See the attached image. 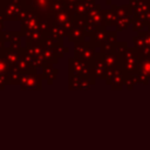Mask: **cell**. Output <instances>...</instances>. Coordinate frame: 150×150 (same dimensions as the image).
Returning <instances> with one entry per match:
<instances>
[{
    "instance_id": "cell-10",
    "label": "cell",
    "mask_w": 150,
    "mask_h": 150,
    "mask_svg": "<svg viewBox=\"0 0 150 150\" xmlns=\"http://www.w3.org/2000/svg\"><path fill=\"white\" fill-rule=\"evenodd\" d=\"M42 69V77L45 79V80H47V82H48V84H52L53 82H54V80H56L57 79V73H59V70H57V68L54 66V64H48V63H46V64H43V67L41 68Z\"/></svg>"
},
{
    "instance_id": "cell-11",
    "label": "cell",
    "mask_w": 150,
    "mask_h": 150,
    "mask_svg": "<svg viewBox=\"0 0 150 150\" xmlns=\"http://www.w3.org/2000/svg\"><path fill=\"white\" fill-rule=\"evenodd\" d=\"M49 35H50L53 39L57 40V41H63V39L67 38V32H66V29H64L62 26H60V25H57V23H54V26H53V28H52Z\"/></svg>"
},
{
    "instance_id": "cell-3",
    "label": "cell",
    "mask_w": 150,
    "mask_h": 150,
    "mask_svg": "<svg viewBox=\"0 0 150 150\" xmlns=\"http://www.w3.org/2000/svg\"><path fill=\"white\" fill-rule=\"evenodd\" d=\"M34 30H39V14L29 8L28 13L21 21L20 33H21L22 38H26L29 33H32Z\"/></svg>"
},
{
    "instance_id": "cell-16",
    "label": "cell",
    "mask_w": 150,
    "mask_h": 150,
    "mask_svg": "<svg viewBox=\"0 0 150 150\" xmlns=\"http://www.w3.org/2000/svg\"><path fill=\"white\" fill-rule=\"evenodd\" d=\"M6 49V42H5V40L2 39V36L0 35V55L2 54V52Z\"/></svg>"
},
{
    "instance_id": "cell-8",
    "label": "cell",
    "mask_w": 150,
    "mask_h": 150,
    "mask_svg": "<svg viewBox=\"0 0 150 150\" xmlns=\"http://www.w3.org/2000/svg\"><path fill=\"white\" fill-rule=\"evenodd\" d=\"M15 67L19 69V71H21L22 74H30V73H35L36 69L33 67L32 61L29 60V57L26 55V50L23 47V53L20 57V60L18 61V63L15 64Z\"/></svg>"
},
{
    "instance_id": "cell-7",
    "label": "cell",
    "mask_w": 150,
    "mask_h": 150,
    "mask_svg": "<svg viewBox=\"0 0 150 150\" xmlns=\"http://www.w3.org/2000/svg\"><path fill=\"white\" fill-rule=\"evenodd\" d=\"M22 53H23V47L21 49H13L11 47H6V49L2 52L0 57L4 59L9 64V67H13V66H15L18 63V61L20 60Z\"/></svg>"
},
{
    "instance_id": "cell-18",
    "label": "cell",
    "mask_w": 150,
    "mask_h": 150,
    "mask_svg": "<svg viewBox=\"0 0 150 150\" xmlns=\"http://www.w3.org/2000/svg\"><path fill=\"white\" fill-rule=\"evenodd\" d=\"M77 1H80V0H67L66 4H67V5H75Z\"/></svg>"
},
{
    "instance_id": "cell-20",
    "label": "cell",
    "mask_w": 150,
    "mask_h": 150,
    "mask_svg": "<svg viewBox=\"0 0 150 150\" xmlns=\"http://www.w3.org/2000/svg\"><path fill=\"white\" fill-rule=\"evenodd\" d=\"M55 1H62V2H66L67 0H55Z\"/></svg>"
},
{
    "instance_id": "cell-15",
    "label": "cell",
    "mask_w": 150,
    "mask_h": 150,
    "mask_svg": "<svg viewBox=\"0 0 150 150\" xmlns=\"http://www.w3.org/2000/svg\"><path fill=\"white\" fill-rule=\"evenodd\" d=\"M43 60H45V64L46 63H48V64H57V62H59V57L54 54V53H52V52H48V50H46L45 49V52H43Z\"/></svg>"
},
{
    "instance_id": "cell-14",
    "label": "cell",
    "mask_w": 150,
    "mask_h": 150,
    "mask_svg": "<svg viewBox=\"0 0 150 150\" xmlns=\"http://www.w3.org/2000/svg\"><path fill=\"white\" fill-rule=\"evenodd\" d=\"M66 8H67V4H66V2L53 0V1H52V5H50L49 13L53 15V14L60 13V12H62V11H66Z\"/></svg>"
},
{
    "instance_id": "cell-2",
    "label": "cell",
    "mask_w": 150,
    "mask_h": 150,
    "mask_svg": "<svg viewBox=\"0 0 150 150\" xmlns=\"http://www.w3.org/2000/svg\"><path fill=\"white\" fill-rule=\"evenodd\" d=\"M89 70H90V67L88 62L79 60L74 56L68 59V76L87 77Z\"/></svg>"
},
{
    "instance_id": "cell-17",
    "label": "cell",
    "mask_w": 150,
    "mask_h": 150,
    "mask_svg": "<svg viewBox=\"0 0 150 150\" xmlns=\"http://www.w3.org/2000/svg\"><path fill=\"white\" fill-rule=\"evenodd\" d=\"M4 22H5V19H4L2 15L0 14V32H1V33L5 32V23H4Z\"/></svg>"
},
{
    "instance_id": "cell-19",
    "label": "cell",
    "mask_w": 150,
    "mask_h": 150,
    "mask_svg": "<svg viewBox=\"0 0 150 150\" xmlns=\"http://www.w3.org/2000/svg\"><path fill=\"white\" fill-rule=\"evenodd\" d=\"M5 2H6V0H0V11L2 9V7H4V5H5Z\"/></svg>"
},
{
    "instance_id": "cell-1",
    "label": "cell",
    "mask_w": 150,
    "mask_h": 150,
    "mask_svg": "<svg viewBox=\"0 0 150 150\" xmlns=\"http://www.w3.org/2000/svg\"><path fill=\"white\" fill-rule=\"evenodd\" d=\"M29 7L22 0H6L0 14L6 21H22Z\"/></svg>"
},
{
    "instance_id": "cell-9",
    "label": "cell",
    "mask_w": 150,
    "mask_h": 150,
    "mask_svg": "<svg viewBox=\"0 0 150 150\" xmlns=\"http://www.w3.org/2000/svg\"><path fill=\"white\" fill-rule=\"evenodd\" d=\"M86 33H84V30H83V28L81 27V26H79V25H74L73 27H71V29L68 32V34H67V40H68V42H70V43H79V42H81L82 40H83V35H84Z\"/></svg>"
},
{
    "instance_id": "cell-12",
    "label": "cell",
    "mask_w": 150,
    "mask_h": 150,
    "mask_svg": "<svg viewBox=\"0 0 150 150\" xmlns=\"http://www.w3.org/2000/svg\"><path fill=\"white\" fill-rule=\"evenodd\" d=\"M22 75L23 74L21 71H19V69L15 66L11 67V70L8 74V83L9 84H20Z\"/></svg>"
},
{
    "instance_id": "cell-13",
    "label": "cell",
    "mask_w": 150,
    "mask_h": 150,
    "mask_svg": "<svg viewBox=\"0 0 150 150\" xmlns=\"http://www.w3.org/2000/svg\"><path fill=\"white\" fill-rule=\"evenodd\" d=\"M21 33L20 32H16V30H13L12 32V36H11V40L8 42L9 47L13 48V49H21Z\"/></svg>"
},
{
    "instance_id": "cell-6",
    "label": "cell",
    "mask_w": 150,
    "mask_h": 150,
    "mask_svg": "<svg viewBox=\"0 0 150 150\" xmlns=\"http://www.w3.org/2000/svg\"><path fill=\"white\" fill-rule=\"evenodd\" d=\"M93 46L88 42H79L74 45V57L82 61H90L93 59Z\"/></svg>"
},
{
    "instance_id": "cell-5",
    "label": "cell",
    "mask_w": 150,
    "mask_h": 150,
    "mask_svg": "<svg viewBox=\"0 0 150 150\" xmlns=\"http://www.w3.org/2000/svg\"><path fill=\"white\" fill-rule=\"evenodd\" d=\"M42 75L35 73L30 74H23L21 77L20 82V88L21 89H41V83H42Z\"/></svg>"
},
{
    "instance_id": "cell-4",
    "label": "cell",
    "mask_w": 150,
    "mask_h": 150,
    "mask_svg": "<svg viewBox=\"0 0 150 150\" xmlns=\"http://www.w3.org/2000/svg\"><path fill=\"white\" fill-rule=\"evenodd\" d=\"M42 46L46 50L54 53L59 59H62L64 56V54L69 52V48L64 47L63 41H57V40L53 39L50 35H45L43 41H42Z\"/></svg>"
}]
</instances>
